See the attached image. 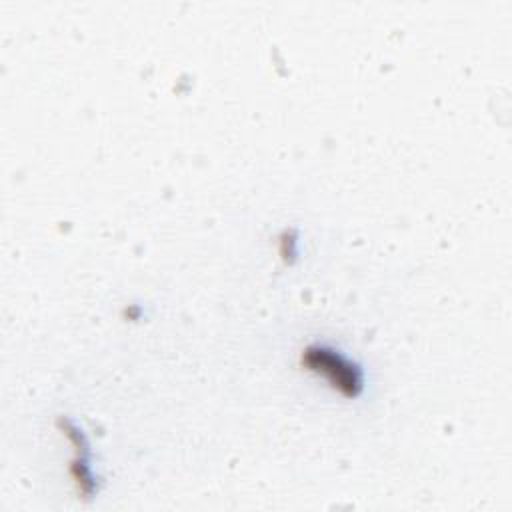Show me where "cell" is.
Masks as SVG:
<instances>
[{
    "mask_svg": "<svg viewBox=\"0 0 512 512\" xmlns=\"http://www.w3.org/2000/svg\"><path fill=\"white\" fill-rule=\"evenodd\" d=\"M304 362L312 370L324 372L346 394H356L362 388V376L358 366L324 346H310L304 352Z\"/></svg>",
    "mask_w": 512,
    "mask_h": 512,
    "instance_id": "6da1fadb",
    "label": "cell"
}]
</instances>
